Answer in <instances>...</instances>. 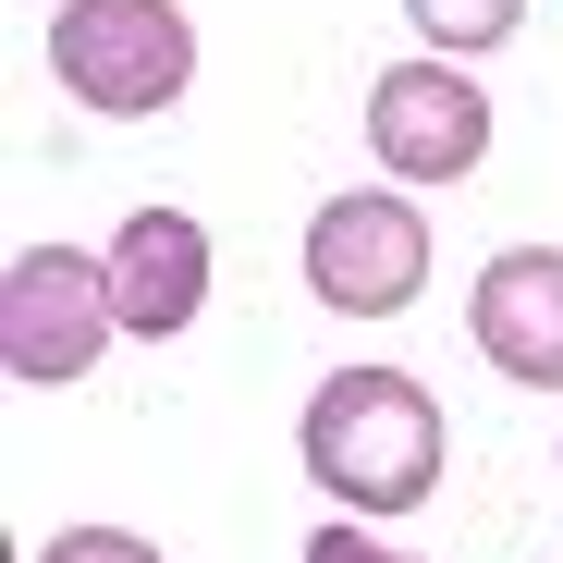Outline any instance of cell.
Listing matches in <instances>:
<instances>
[{
    "label": "cell",
    "mask_w": 563,
    "mask_h": 563,
    "mask_svg": "<svg viewBox=\"0 0 563 563\" xmlns=\"http://www.w3.org/2000/svg\"><path fill=\"white\" fill-rule=\"evenodd\" d=\"M405 13H417L429 49H503L527 25V0H405Z\"/></svg>",
    "instance_id": "cell-8"
},
{
    "label": "cell",
    "mask_w": 563,
    "mask_h": 563,
    "mask_svg": "<svg viewBox=\"0 0 563 563\" xmlns=\"http://www.w3.org/2000/svg\"><path fill=\"white\" fill-rule=\"evenodd\" d=\"M307 282H319V307H343V319L417 307V282H429V221H417V197H393V184L331 197V209L307 221Z\"/></svg>",
    "instance_id": "cell-4"
},
{
    "label": "cell",
    "mask_w": 563,
    "mask_h": 563,
    "mask_svg": "<svg viewBox=\"0 0 563 563\" xmlns=\"http://www.w3.org/2000/svg\"><path fill=\"white\" fill-rule=\"evenodd\" d=\"M111 307H123L135 343L197 331V307H209V221L197 209H123V233H111Z\"/></svg>",
    "instance_id": "cell-6"
},
{
    "label": "cell",
    "mask_w": 563,
    "mask_h": 563,
    "mask_svg": "<svg viewBox=\"0 0 563 563\" xmlns=\"http://www.w3.org/2000/svg\"><path fill=\"white\" fill-rule=\"evenodd\" d=\"M465 319H478V355L515 393H563V245H503Z\"/></svg>",
    "instance_id": "cell-7"
},
{
    "label": "cell",
    "mask_w": 563,
    "mask_h": 563,
    "mask_svg": "<svg viewBox=\"0 0 563 563\" xmlns=\"http://www.w3.org/2000/svg\"><path fill=\"white\" fill-rule=\"evenodd\" d=\"M37 563H159V551H147L135 527H62V539H49Z\"/></svg>",
    "instance_id": "cell-9"
},
{
    "label": "cell",
    "mask_w": 563,
    "mask_h": 563,
    "mask_svg": "<svg viewBox=\"0 0 563 563\" xmlns=\"http://www.w3.org/2000/svg\"><path fill=\"white\" fill-rule=\"evenodd\" d=\"M295 453H307V478L331 503L417 515L441 490V405L405 380V367H331L319 405H307V429H295Z\"/></svg>",
    "instance_id": "cell-1"
},
{
    "label": "cell",
    "mask_w": 563,
    "mask_h": 563,
    "mask_svg": "<svg viewBox=\"0 0 563 563\" xmlns=\"http://www.w3.org/2000/svg\"><path fill=\"white\" fill-rule=\"evenodd\" d=\"M367 147H380V172L405 184H465L490 159V99H478V74H453V62H405L367 86Z\"/></svg>",
    "instance_id": "cell-5"
},
{
    "label": "cell",
    "mask_w": 563,
    "mask_h": 563,
    "mask_svg": "<svg viewBox=\"0 0 563 563\" xmlns=\"http://www.w3.org/2000/svg\"><path fill=\"white\" fill-rule=\"evenodd\" d=\"M307 563H417V551H393V539H367V527H319V539H307Z\"/></svg>",
    "instance_id": "cell-10"
},
{
    "label": "cell",
    "mask_w": 563,
    "mask_h": 563,
    "mask_svg": "<svg viewBox=\"0 0 563 563\" xmlns=\"http://www.w3.org/2000/svg\"><path fill=\"white\" fill-rule=\"evenodd\" d=\"M49 74L74 86L86 111L111 123H147L197 86V25L172 0H62L49 13Z\"/></svg>",
    "instance_id": "cell-2"
},
{
    "label": "cell",
    "mask_w": 563,
    "mask_h": 563,
    "mask_svg": "<svg viewBox=\"0 0 563 563\" xmlns=\"http://www.w3.org/2000/svg\"><path fill=\"white\" fill-rule=\"evenodd\" d=\"M111 331H123L111 257H86V245H13V269H0V367H13L25 393L86 380Z\"/></svg>",
    "instance_id": "cell-3"
}]
</instances>
